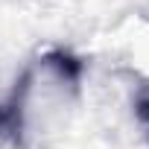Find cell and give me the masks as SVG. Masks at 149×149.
Returning a JSON list of instances; mask_svg holds the SVG:
<instances>
[{"instance_id":"cell-1","label":"cell","mask_w":149,"mask_h":149,"mask_svg":"<svg viewBox=\"0 0 149 149\" xmlns=\"http://www.w3.org/2000/svg\"><path fill=\"white\" fill-rule=\"evenodd\" d=\"M32 88V67H26L12 94L0 102V134H9L15 143H21V132H24V105H26V94Z\"/></svg>"},{"instance_id":"cell-2","label":"cell","mask_w":149,"mask_h":149,"mask_svg":"<svg viewBox=\"0 0 149 149\" xmlns=\"http://www.w3.org/2000/svg\"><path fill=\"white\" fill-rule=\"evenodd\" d=\"M44 64H47V67H53V70L58 73V79H64V82H67V85H73V88L82 82L85 64H82L76 56H70L67 50H50V53L44 56Z\"/></svg>"},{"instance_id":"cell-3","label":"cell","mask_w":149,"mask_h":149,"mask_svg":"<svg viewBox=\"0 0 149 149\" xmlns=\"http://www.w3.org/2000/svg\"><path fill=\"white\" fill-rule=\"evenodd\" d=\"M134 114H137V120L146 126V137H149V94H140V97H137V102H134Z\"/></svg>"}]
</instances>
